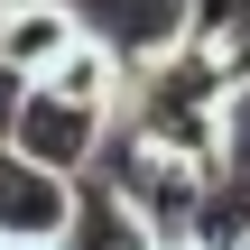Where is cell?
I'll use <instances>...</instances> for the list:
<instances>
[{
	"mask_svg": "<svg viewBox=\"0 0 250 250\" xmlns=\"http://www.w3.org/2000/svg\"><path fill=\"white\" fill-rule=\"evenodd\" d=\"M0 139H9L19 158L56 167V176H83V167H102L111 102H74V93H56V83H19V111H9Z\"/></svg>",
	"mask_w": 250,
	"mask_h": 250,
	"instance_id": "6da1fadb",
	"label": "cell"
},
{
	"mask_svg": "<svg viewBox=\"0 0 250 250\" xmlns=\"http://www.w3.org/2000/svg\"><path fill=\"white\" fill-rule=\"evenodd\" d=\"M158 232L139 223V204L121 186H102L93 167L65 186V223H56V250H148Z\"/></svg>",
	"mask_w": 250,
	"mask_h": 250,
	"instance_id": "7a4b0ae2",
	"label": "cell"
},
{
	"mask_svg": "<svg viewBox=\"0 0 250 250\" xmlns=\"http://www.w3.org/2000/svg\"><path fill=\"white\" fill-rule=\"evenodd\" d=\"M65 186H74V176L19 158V148L0 139V241H56V223H65Z\"/></svg>",
	"mask_w": 250,
	"mask_h": 250,
	"instance_id": "3957f363",
	"label": "cell"
},
{
	"mask_svg": "<svg viewBox=\"0 0 250 250\" xmlns=\"http://www.w3.org/2000/svg\"><path fill=\"white\" fill-rule=\"evenodd\" d=\"M74 37H83L74 0H0V65L9 74H46Z\"/></svg>",
	"mask_w": 250,
	"mask_h": 250,
	"instance_id": "277c9868",
	"label": "cell"
},
{
	"mask_svg": "<svg viewBox=\"0 0 250 250\" xmlns=\"http://www.w3.org/2000/svg\"><path fill=\"white\" fill-rule=\"evenodd\" d=\"M28 83H56V93H74V102H111V111H121V56H111L93 28H83L46 74H28Z\"/></svg>",
	"mask_w": 250,
	"mask_h": 250,
	"instance_id": "5b68a950",
	"label": "cell"
},
{
	"mask_svg": "<svg viewBox=\"0 0 250 250\" xmlns=\"http://www.w3.org/2000/svg\"><path fill=\"white\" fill-rule=\"evenodd\" d=\"M19 83H28V74H9V65H0V130H9V111H19Z\"/></svg>",
	"mask_w": 250,
	"mask_h": 250,
	"instance_id": "8992f818",
	"label": "cell"
},
{
	"mask_svg": "<svg viewBox=\"0 0 250 250\" xmlns=\"http://www.w3.org/2000/svg\"><path fill=\"white\" fill-rule=\"evenodd\" d=\"M148 250H213V241H204V232H158Z\"/></svg>",
	"mask_w": 250,
	"mask_h": 250,
	"instance_id": "52a82bcc",
	"label": "cell"
},
{
	"mask_svg": "<svg viewBox=\"0 0 250 250\" xmlns=\"http://www.w3.org/2000/svg\"><path fill=\"white\" fill-rule=\"evenodd\" d=\"M0 250H56V241H0Z\"/></svg>",
	"mask_w": 250,
	"mask_h": 250,
	"instance_id": "ba28073f",
	"label": "cell"
}]
</instances>
